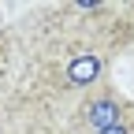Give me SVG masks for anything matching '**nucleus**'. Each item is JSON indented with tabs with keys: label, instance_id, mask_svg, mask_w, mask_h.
<instances>
[{
	"label": "nucleus",
	"instance_id": "f03ea898",
	"mask_svg": "<svg viewBox=\"0 0 134 134\" xmlns=\"http://www.w3.org/2000/svg\"><path fill=\"white\" fill-rule=\"evenodd\" d=\"M100 75H104V60H100L97 52H82V56H75L71 63H67V71H63L67 86H93Z\"/></svg>",
	"mask_w": 134,
	"mask_h": 134
},
{
	"label": "nucleus",
	"instance_id": "7ed1b4c3",
	"mask_svg": "<svg viewBox=\"0 0 134 134\" xmlns=\"http://www.w3.org/2000/svg\"><path fill=\"white\" fill-rule=\"evenodd\" d=\"M97 134H130V127H127V123H115V127H108V130H97Z\"/></svg>",
	"mask_w": 134,
	"mask_h": 134
},
{
	"label": "nucleus",
	"instance_id": "f257e3e1",
	"mask_svg": "<svg viewBox=\"0 0 134 134\" xmlns=\"http://www.w3.org/2000/svg\"><path fill=\"white\" fill-rule=\"evenodd\" d=\"M82 119H86V127L97 134V130H108V127H115V123H123V104L115 100L112 93H100V97H93L86 108H82Z\"/></svg>",
	"mask_w": 134,
	"mask_h": 134
}]
</instances>
